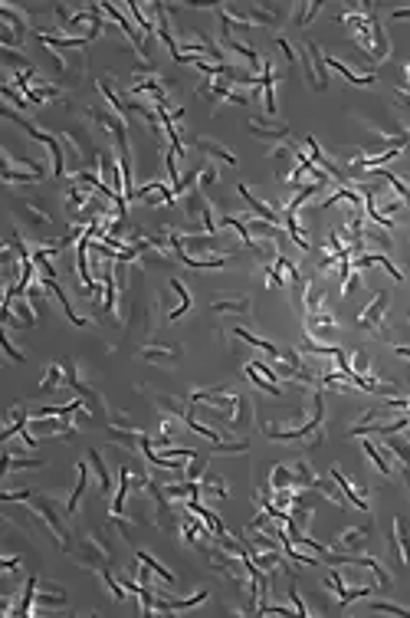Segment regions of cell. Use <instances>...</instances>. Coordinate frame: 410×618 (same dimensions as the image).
I'll return each instance as SVG.
<instances>
[{
	"label": "cell",
	"mask_w": 410,
	"mask_h": 618,
	"mask_svg": "<svg viewBox=\"0 0 410 618\" xmlns=\"http://www.w3.org/2000/svg\"><path fill=\"white\" fill-rule=\"evenodd\" d=\"M69 559L72 563H79L85 566V569H105V566L112 563V550H109V539L99 533V530H89L85 536H79V539H72V546H69Z\"/></svg>",
	"instance_id": "6da1fadb"
},
{
	"label": "cell",
	"mask_w": 410,
	"mask_h": 618,
	"mask_svg": "<svg viewBox=\"0 0 410 618\" xmlns=\"http://www.w3.org/2000/svg\"><path fill=\"white\" fill-rule=\"evenodd\" d=\"M30 507H33V516H40L46 526H50V533L56 536V543L63 546V550H69L72 546V536H69L66 530V523H63V510H59V503L56 500H50V496H30Z\"/></svg>",
	"instance_id": "7a4b0ae2"
},
{
	"label": "cell",
	"mask_w": 410,
	"mask_h": 618,
	"mask_svg": "<svg viewBox=\"0 0 410 618\" xmlns=\"http://www.w3.org/2000/svg\"><path fill=\"white\" fill-rule=\"evenodd\" d=\"M27 30H30V14L27 10H20L17 3H3L0 7V43L3 46H20L23 43V37H27Z\"/></svg>",
	"instance_id": "3957f363"
},
{
	"label": "cell",
	"mask_w": 410,
	"mask_h": 618,
	"mask_svg": "<svg viewBox=\"0 0 410 618\" xmlns=\"http://www.w3.org/2000/svg\"><path fill=\"white\" fill-rule=\"evenodd\" d=\"M302 66H305V76H309V86L312 89H328V73H325V56L318 50V43H302Z\"/></svg>",
	"instance_id": "277c9868"
},
{
	"label": "cell",
	"mask_w": 410,
	"mask_h": 618,
	"mask_svg": "<svg viewBox=\"0 0 410 618\" xmlns=\"http://www.w3.org/2000/svg\"><path fill=\"white\" fill-rule=\"evenodd\" d=\"M17 218L27 224V234H37V237H43L53 227V214H46L40 207V201H20L17 204Z\"/></svg>",
	"instance_id": "5b68a950"
},
{
	"label": "cell",
	"mask_w": 410,
	"mask_h": 618,
	"mask_svg": "<svg viewBox=\"0 0 410 618\" xmlns=\"http://www.w3.org/2000/svg\"><path fill=\"white\" fill-rule=\"evenodd\" d=\"M371 530H374V523H371V520L358 523V526H348V530H342V533H338V539H335V546H331V550H338V552H358V550H365V543H368Z\"/></svg>",
	"instance_id": "8992f818"
},
{
	"label": "cell",
	"mask_w": 410,
	"mask_h": 618,
	"mask_svg": "<svg viewBox=\"0 0 410 618\" xmlns=\"http://www.w3.org/2000/svg\"><path fill=\"white\" fill-rule=\"evenodd\" d=\"M384 451L391 454V461H397V474L410 481V438H400V434H387L381 441Z\"/></svg>",
	"instance_id": "52a82bcc"
},
{
	"label": "cell",
	"mask_w": 410,
	"mask_h": 618,
	"mask_svg": "<svg viewBox=\"0 0 410 618\" xmlns=\"http://www.w3.org/2000/svg\"><path fill=\"white\" fill-rule=\"evenodd\" d=\"M384 313H387V293H378L371 306L361 309V316H358V329L361 332H378L384 326Z\"/></svg>",
	"instance_id": "ba28073f"
},
{
	"label": "cell",
	"mask_w": 410,
	"mask_h": 618,
	"mask_svg": "<svg viewBox=\"0 0 410 618\" xmlns=\"http://www.w3.org/2000/svg\"><path fill=\"white\" fill-rule=\"evenodd\" d=\"M305 332L325 342V339H331V336L338 332V319L331 316V313H325V309H318V313H309V316H305Z\"/></svg>",
	"instance_id": "9c48e42d"
},
{
	"label": "cell",
	"mask_w": 410,
	"mask_h": 618,
	"mask_svg": "<svg viewBox=\"0 0 410 618\" xmlns=\"http://www.w3.org/2000/svg\"><path fill=\"white\" fill-rule=\"evenodd\" d=\"M66 605V592L59 586H46V589L33 592V615H40L46 608H63Z\"/></svg>",
	"instance_id": "30bf717a"
},
{
	"label": "cell",
	"mask_w": 410,
	"mask_h": 618,
	"mask_svg": "<svg viewBox=\"0 0 410 618\" xmlns=\"http://www.w3.org/2000/svg\"><path fill=\"white\" fill-rule=\"evenodd\" d=\"M253 425V401L249 395H236V405L230 412V431H246Z\"/></svg>",
	"instance_id": "8fae6325"
},
{
	"label": "cell",
	"mask_w": 410,
	"mask_h": 618,
	"mask_svg": "<svg viewBox=\"0 0 410 618\" xmlns=\"http://www.w3.org/2000/svg\"><path fill=\"white\" fill-rule=\"evenodd\" d=\"M194 148L197 151H204V155H210V158H220V162H227V165L236 168V155H233L223 142H217V138H194Z\"/></svg>",
	"instance_id": "7c38bea8"
},
{
	"label": "cell",
	"mask_w": 410,
	"mask_h": 618,
	"mask_svg": "<svg viewBox=\"0 0 410 618\" xmlns=\"http://www.w3.org/2000/svg\"><path fill=\"white\" fill-rule=\"evenodd\" d=\"M249 132L256 138H266V142H292L289 125H266L260 119H249Z\"/></svg>",
	"instance_id": "4fadbf2b"
},
{
	"label": "cell",
	"mask_w": 410,
	"mask_h": 618,
	"mask_svg": "<svg viewBox=\"0 0 410 618\" xmlns=\"http://www.w3.org/2000/svg\"><path fill=\"white\" fill-rule=\"evenodd\" d=\"M236 191H240V197H243L246 204H249V211H253V214H256V218H260V220H269V224H279V211H276V207H269V204H263L260 197H256V194L249 191L246 184H240Z\"/></svg>",
	"instance_id": "5bb4252c"
},
{
	"label": "cell",
	"mask_w": 410,
	"mask_h": 618,
	"mask_svg": "<svg viewBox=\"0 0 410 618\" xmlns=\"http://www.w3.org/2000/svg\"><path fill=\"white\" fill-rule=\"evenodd\" d=\"M249 306H253V300L249 296H214L210 300V309L214 313H249Z\"/></svg>",
	"instance_id": "9a60e30c"
},
{
	"label": "cell",
	"mask_w": 410,
	"mask_h": 618,
	"mask_svg": "<svg viewBox=\"0 0 410 618\" xmlns=\"http://www.w3.org/2000/svg\"><path fill=\"white\" fill-rule=\"evenodd\" d=\"M328 477H331V481H335V483H338V487H342V494L348 496V503H355L358 510H365V513H368V500L361 496V490H355V483L348 481V477H345L342 470H338V467H331V470H328Z\"/></svg>",
	"instance_id": "2e32d148"
},
{
	"label": "cell",
	"mask_w": 410,
	"mask_h": 618,
	"mask_svg": "<svg viewBox=\"0 0 410 618\" xmlns=\"http://www.w3.org/2000/svg\"><path fill=\"white\" fill-rule=\"evenodd\" d=\"M246 17L253 27H276L279 23V7H263V3H246Z\"/></svg>",
	"instance_id": "e0dca14e"
},
{
	"label": "cell",
	"mask_w": 410,
	"mask_h": 618,
	"mask_svg": "<svg viewBox=\"0 0 410 618\" xmlns=\"http://www.w3.org/2000/svg\"><path fill=\"white\" fill-rule=\"evenodd\" d=\"M27 425H30V412L23 408V405H14V408L7 412V425H3V434H0V438L10 441L14 434H20Z\"/></svg>",
	"instance_id": "ac0fdd59"
},
{
	"label": "cell",
	"mask_w": 410,
	"mask_h": 618,
	"mask_svg": "<svg viewBox=\"0 0 410 618\" xmlns=\"http://www.w3.org/2000/svg\"><path fill=\"white\" fill-rule=\"evenodd\" d=\"M361 447H365V454H368L371 461H374V467L381 470L384 477H394L397 467L391 464V457H387V451H381V447H374V441H361Z\"/></svg>",
	"instance_id": "d6986e66"
},
{
	"label": "cell",
	"mask_w": 410,
	"mask_h": 618,
	"mask_svg": "<svg viewBox=\"0 0 410 618\" xmlns=\"http://www.w3.org/2000/svg\"><path fill=\"white\" fill-rule=\"evenodd\" d=\"M269 490H296V477H292V467L289 464H276L269 470Z\"/></svg>",
	"instance_id": "ffe728a7"
},
{
	"label": "cell",
	"mask_w": 410,
	"mask_h": 618,
	"mask_svg": "<svg viewBox=\"0 0 410 618\" xmlns=\"http://www.w3.org/2000/svg\"><path fill=\"white\" fill-rule=\"evenodd\" d=\"M325 66L335 69V73H342L345 79H348V83H355V86H371V83H374V73H355V69H348L345 63L331 59V56H325Z\"/></svg>",
	"instance_id": "44dd1931"
},
{
	"label": "cell",
	"mask_w": 410,
	"mask_h": 618,
	"mask_svg": "<svg viewBox=\"0 0 410 618\" xmlns=\"http://www.w3.org/2000/svg\"><path fill=\"white\" fill-rule=\"evenodd\" d=\"M141 358H148V362H174V358H181V345H141Z\"/></svg>",
	"instance_id": "7402d4cb"
},
{
	"label": "cell",
	"mask_w": 410,
	"mask_h": 618,
	"mask_svg": "<svg viewBox=\"0 0 410 618\" xmlns=\"http://www.w3.org/2000/svg\"><path fill=\"white\" fill-rule=\"evenodd\" d=\"M0 63L7 66V73H33V63H30L27 56H20L17 50H10V46H0Z\"/></svg>",
	"instance_id": "603a6c76"
},
{
	"label": "cell",
	"mask_w": 410,
	"mask_h": 618,
	"mask_svg": "<svg viewBox=\"0 0 410 618\" xmlns=\"http://www.w3.org/2000/svg\"><path fill=\"white\" fill-rule=\"evenodd\" d=\"M223 46H227L230 53H240L246 63H249V66H260V53H256V50H249L243 40H236L233 33H223Z\"/></svg>",
	"instance_id": "cb8c5ba5"
},
{
	"label": "cell",
	"mask_w": 410,
	"mask_h": 618,
	"mask_svg": "<svg viewBox=\"0 0 410 618\" xmlns=\"http://www.w3.org/2000/svg\"><path fill=\"white\" fill-rule=\"evenodd\" d=\"M201 494H214V496H220V500H227V496H230V487H227V481H223L220 474H204V477H201Z\"/></svg>",
	"instance_id": "d4e9b609"
},
{
	"label": "cell",
	"mask_w": 410,
	"mask_h": 618,
	"mask_svg": "<svg viewBox=\"0 0 410 618\" xmlns=\"http://www.w3.org/2000/svg\"><path fill=\"white\" fill-rule=\"evenodd\" d=\"M66 385V371H63V362H53L50 365V371H46V378H43V385H40V392L43 395H53L56 388H63Z\"/></svg>",
	"instance_id": "484cf974"
},
{
	"label": "cell",
	"mask_w": 410,
	"mask_h": 618,
	"mask_svg": "<svg viewBox=\"0 0 410 618\" xmlns=\"http://www.w3.org/2000/svg\"><path fill=\"white\" fill-rule=\"evenodd\" d=\"M37 467H43V457H17V454L7 451L3 474H14V470H37Z\"/></svg>",
	"instance_id": "4316f807"
},
{
	"label": "cell",
	"mask_w": 410,
	"mask_h": 618,
	"mask_svg": "<svg viewBox=\"0 0 410 618\" xmlns=\"http://www.w3.org/2000/svg\"><path fill=\"white\" fill-rule=\"evenodd\" d=\"M85 483H89V467L79 464V477H76V487H72V494H69V500H66V513H76V510H79V500H82V494H85Z\"/></svg>",
	"instance_id": "83f0119b"
},
{
	"label": "cell",
	"mask_w": 410,
	"mask_h": 618,
	"mask_svg": "<svg viewBox=\"0 0 410 618\" xmlns=\"http://www.w3.org/2000/svg\"><path fill=\"white\" fill-rule=\"evenodd\" d=\"M89 464H92L99 483H102V494H112V474H109V467H105V461H102V454H99L96 447L89 451Z\"/></svg>",
	"instance_id": "f1b7e54d"
},
{
	"label": "cell",
	"mask_w": 410,
	"mask_h": 618,
	"mask_svg": "<svg viewBox=\"0 0 410 618\" xmlns=\"http://www.w3.org/2000/svg\"><path fill=\"white\" fill-rule=\"evenodd\" d=\"M318 10H322V3H299V7H292V23L296 27H309Z\"/></svg>",
	"instance_id": "f546056e"
},
{
	"label": "cell",
	"mask_w": 410,
	"mask_h": 618,
	"mask_svg": "<svg viewBox=\"0 0 410 618\" xmlns=\"http://www.w3.org/2000/svg\"><path fill=\"white\" fill-rule=\"evenodd\" d=\"M138 559H141V563H145V566H151V572H154V576H158V579H164L167 586H174V582H178V579H174V572H171L167 566H161V563H158L154 556H148V552H138Z\"/></svg>",
	"instance_id": "4dcf8cb0"
},
{
	"label": "cell",
	"mask_w": 410,
	"mask_h": 618,
	"mask_svg": "<svg viewBox=\"0 0 410 618\" xmlns=\"http://www.w3.org/2000/svg\"><path fill=\"white\" fill-rule=\"evenodd\" d=\"M171 289L178 293L181 306H178V309H171V316H167V319H181V316H184V313H187V309H191V293L184 289V283H181V280H171Z\"/></svg>",
	"instance_id": "1f68e13d"
},
{
	"label": "cell",
	"mask_w": 410,
	"mask_h": 618,
	"mask_svg": "<svg viewBox=\"0 0 410 618\" xmlns=\"http://www.w3.org/2000/svg\"><path fill=\"white\" fill-rule=\"evenodd\" d=\"M394 530H397V539H400V552H404V563L410 566V523L404 516L394 520Z\"/></svg>",
	"instance_id": "d6a6232c"
},
{
	"label": "cell",
	"mask_w": 410,
	"mask_h": 618,
	"mask_svg": "<svg viewBox=\"0 0 410 618\" xmlns=\"http://www.w3.org/2000/svg\"><path fill=\"white\" fill-rule=\"evenodd\" d=\"M210 451L214 454H246L249 451V441L240 438V441H217V444H210Z\"/></svg>",
	"instance_id": "836d02e7"
},
{
	"label": "cell",
	"mask_w": 410,
	"mask_h": 618,
	"mask_svg": "<svg viewBox=\"0 0 410 618\" xmlns=\"http://www.w3.org/2000/svg\"><path fill=\"white\" fill-rule=\"evenodd\" d=\"M368 612H384V615H404V618H410V608H404V605H394V602H371Z\"/></svg>",
	"instance_id": "e575fe53"
},
{
	"label": "cell",
	"mask_w": 410,
	"mask_h": 618,
	"mask_svg": "<svg viewBox=\"0 0 410 618\" xmlns=\"http://www.w3.org/2000/svg\"><path fill=\"white\" fill-rule=\"evenodd\" d=\"M0 345H3V352H7V358H10V362H23V352H20V349L10 342V329H7V326H3V332H0Z\"/></svg>",
	"instance_id": "d590c367"
},
{
	"label": "cell",
	"mask_w": 410,
	"mask_h": 618,
	"mask_svg": "<svg viewBox=\"0 0 410 618\" xmlns=\"http://www.w3.org/2000/svg\"><path fill=\"white\" fill-rule=\"evenodd\" d=\"M204 467H207V461L197 454V457H191L187 461V481H194V483H201V477H204Z\"/></svg>",
	"instance_id": "8d00e7d4"
},
{
	"label": "cell",
	"mask_w": 410,
	"mask_h": 618,
	"mask_svg": "<svg viewBox=\"0 0 410 618\" xmlns=\"http://www.w3.org/2000/svg\"><path fill=\"white\" fill-rule=\"evenodd\" d=\"M220 181V171H217V165H207V168H201V178H197V184H201V188H214V184H217Z\"/></svg>",
	"instance_id": "74e56055"
},
{
	"label": "cell",
	"mask_w": 410,
	"mask_h": 618,
	"mask_svg": "<svg viewBox=\"0 0 410 618\" xmlns=\"http://www.w3.org/2000/svg\"><path fill=\"white\" fill-rule=\"evenodd\" d=\"M351 371H358V375H368L371 371V362H368V352H365V349L351 356Z\"/></svg>",
	"instance_id": "f35d334b"
},
{
	"label": "cell",
	"mask_w": 410,
	"mask_h": 618,
	"mask_svg": "<svg viewBox=\"0 0 410 618\" xmlns=\"http://www.w3.org/2000/svg\"><path fill=\"white\" fill-rule=\"evenodd\" d=\"M289 599H292V605H296V612H299L302 618L309 615V608H305V602H302V595H299V589H296V586H292V582H289Z\"/></svg>",
	"instance_id": "ab89813d"
},
{
	"label": "cell",
	"mask_w": 410,
	"mask_h": 618,
	"mask_svg": "<svg viewBox=\"0 0 410 618\" xmlns=\"http://www.w3.org/2000/svg\"><path fill=\"white\" fill-rule=\"evenodd\" d=\"M276 46L283 50V56H286L289 63H296V50H292V43H289L286 37H276Z\"/></svg>",
	"instance_id": "60d3db41"
},
{
	"label": "cell",
	"mask_w": 410,
	"mask_h": 618,
	"mask_svg": "<svg viewBox=\"0 0 410 618\" xmlns=\"http://www.w3.org/2000/svg\"><path fill=\"white\" fill-rule=\"evenodd\" d=\"M17 566H20V559H17V556H7V559L0 563V569H3V572H10V569H17Z\"/></svg>",
	"instance_id": "b9f144b4"
},
{
	"label": "cell",
	"mask_w": 410,
	"mask_h": 618,
	"mask_svg": "<svg viewBox=\"0 0 410 618\" xmlns=\"http://www.w3.org/2000/svg\"><path fill=\"white\" fill-rule=\"evenodd\" d=\"M391 17H394V20H407V17H410V7H397Z\"/></svg>",
	"instance_id": "7bdbcfd3"
}]
</instances>
